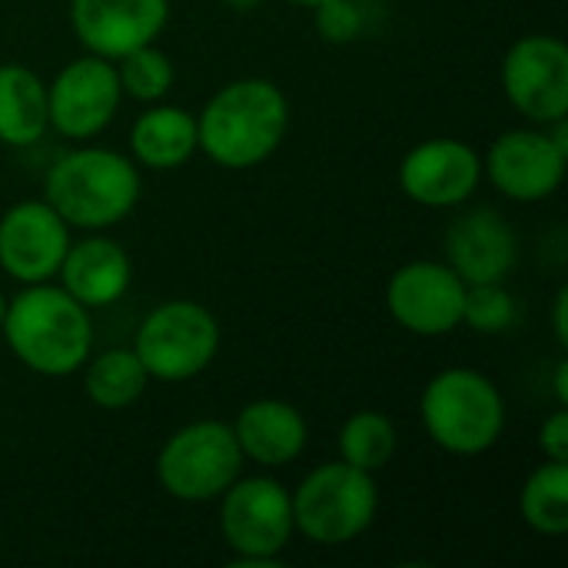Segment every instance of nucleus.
<instances>
[{
	"instance_id": "obj_1",
	"label": "nucleus",
	"mask_w": 568,
	"mask_h": 568,
	"mask_svg": "<svg viewBox=\"0 0 568 568\" xmlns=\"http://www.w3.org/2000/svg\"><path fill=\"white\" fill-rule=\"evenodd\" d=\"M290 126V103L273 80L243 77L220 87L196 116V146L223 170L270 160Z\"/></svg>"
},
{
	"instance_id": "obj_2",
	"label": "nucleus",
	"mask_w": 568,
	"mask_h": 568,
	"mask_svg": "<svg viewBox=\"0 0 568 568\" xmlns=\"http://www.w3.org/2000/svg\"><path fill=\"white\" fill-rule=\"evenodd\" d=\"M10 353L37 376H70L83 369L93 346L90 310L63 286L30 283L7 300L0 326Z\"/></svg>"
},
{
	"instance_id": "obj_3",
	"label": "nucleus",
	"mask_w": 568,
	"mask_h": 568,
	"mask_svg": "<svg viewBox=\"0 0 568 568\" xmlns=\"http://www.w3.org/2000/svg\"><path fill=\"white\" fill-rule=\"evenodd\" d=\"M47 203L73 230L103 233L123 223L140 203V170L130 156L106 146L63 153L43 176Z\"/></svg>"
},
{
	"instance_id": "obj_4",
	"label": "nucleus",
	"mask_w": 568,
	"mask_h": 568,
	"mask_svg": "<svg viewBox=\"0 0 568 568\" xmlns=\"http://www.w3.org/2000/svg\"><path fill=\"white\" fill-rule=\"evenodd\" d=\"M419 419L439 449L453 456H483L503 439L506 399L486 373L453 366L426 383Z\"/></svg>"
},
{
	"instance_id": "obj_5",
	"label": "nucleus",
	"mask_w": 568,
	"mask_h": 568,
	"mask_svg": "<svg viewBox=\"0 0 568 568\" xmlns=\"http://www.w3.org/2000/svg\"><path fill=\"white\" fill-rule=\"evenodd\" d=\"M293 499V526L316 546H346L359 539L379 513V489L373 473L349 463L316 466Z\"/></svg>"
},
{
	"instance_id": "obj_6",
	"label": "nucleus",
	"mask_w": 568,
	"mask_h": 568,
	"mask_svg": "<svg viewBox=\"0 0 568 568\" xmlns=\"http://www.w3.org/2000/svg\"><path fill=\"white\" fill-rule=\"evenodd\" d=\"M243 469V453L230 423L196 419L176 429L156 453V483L180 503L220 499Z\"/></svg>"
},
{
	"instance_id": "obj_7",
	"label": "nucleus",
	"mask_w": 568,
	"mask_h": 568,
	"mask_svg": "<svg viewBox=\"0 0 568 568\" xmlns=\"http://www.w3.org/2000/svg\"><path fill=\"white\" fill-rule=\"evenodd\" d=\"M220 349L216 316L193 300H170L150 310L133 336V353L140 356L150 379L186 383L200 376Z\"/></svg>"
},
{
	"instance_id": "obj_8",
	"label": "nucleus",
	"mask_w": 568,
	"mask_h": 568,
	"mask_svg": "<svg viewBox=\"0 0 568 568\" xmlns=\"http://www.w3.org/2000/svg\"><path fill=\"white\" fill-rule=\"evenodd\" d=\"M220 532L236 556L233 566H280V552L296 532L286 486L270 476L236 479L220 496Z\"/></svg>"
},
{
	"instance_id": "obj_9",
	"label": "nucleus",
	"mask_w": 568,
	"mask_h": 568,
	"mask_svg": "<svg viewBox=\"0 0 568 568\" xmlns=\"http://www.w3.org/2000/svg\"><path fill=\"white\" fill-rule=\"evenodd\" d=\"M568 166L566 120H556L542 130H506L483 163L493 186L513 203H542L549 200Z\"/></svg>"
},
{
	"instance_id": "obj_10",
	"label": "nucleus",
	"mask_w": 568,
	"mask_h": 568,
	"mask_svg": "<svg viewBox=\"0 0 568 568\" xmlns=\"http://www.w3.org/2000/svg\"><path fill=\"white\" fill-rule=\"evenodd\" d=\"M123 100L113 60L97 53L67 63L47 87V120L67 140H90L110 126Z\"/></svg>"
},
{
	"instance_id": "obj_11",
	"label": "nucleus",
	"mask_w": 568,
	"mask_h": 568,
	"mask_svg": "<svg viewBox=\"0 0 568 568\" xmlns=\"http://www.w3.org/2000/svg\"><path fill=\"white\" fill-rule=\"evenodd\" d=\"M506 100L529 120L549 126L568 113V47L559 37L529 33L506 50Z\"/></svg>"
},
{
	"instance_id": "obj_12",
	"label": "nucleus",
	"mask_w": 568,
	"mask_h": 568,
	"mask_svg": "<svg viewBox=\"0 0 568 568\" xmlns=\"http://www.w3.org/2000/svg\"><path fill=\"white\" fill-rule=\"evenodd\" d=\"M466 283L449 263L413 260L386 283L389 316L413 336H446L463 323Z\"/></svg>"
},
{
	"instance_id": "obj_13",
	"label": "nucleus",
	"mask_w": 568,
	"mask_h": 568,
	"mask_svg": "<svg viewBox=\"0 0 568 568\" xmlns=\"http://www.w3.org/2000/svg\"><path fill=\"white\" fill-rule=\"evenodd\" d=\"M70 250V226L47 200L13 203L0 216V270L17 283H50Z\"/></svg>"
},
{
	"instance_id": "obj_14",
	"label": "nucleus",
	"mask_w": 568,
	"mask_h": 568,
	"mask_svg": "<svg viewBox=\"0 0 568 568\" xmlns=\"http://www.w3.org/2000/svg\"><path fill=\"white\" fill-rule=\"evenodd\" d=\"M483 180L479 153L456 136H433L416 143L399 163V190L429 210L463 206Z\"/></svg>"
},
{
	"instance_id": "obj_15",
	"label": "nucleus",
	"mask_w": 568,
	"mask_h": 568,
	"mask_svg": "<svg viewBox=\"0 0 568 568\" xmlns=\"http://www.w3.org/2000/svg\"><path fill=\"white\" fill-rule=\"evenodd\" d=\"M170 20V0H70V23L87 53L120 60L156 43Z\"/></svg>"
},
{
	"instance_id": "obj_16",
	"label": "nucleus",
	"mask_w": 568,
	"mask_h": 568,
	"mask_svg": "<svg viewBox=\"0 0 568 568\" xmlns=\"http://www.w3.org/2000/svg\"><path fill=\"white\" fill-rule=\"evenodd\" d=\"M446 260L466 286L506 283L519 260V236L503 213L473 210L449 226Z\"/></svg>"
},
{
	"instance_id": "obj_17",
	"label": "nucleus",
	"mask_w": 568,
	"mask_h": 568,
	"mask_svg": "<svg viewBox=\"0 0 568 568\" xmlns=\"http://www.w3.org/2000/svg\"><path fill=\"white\" fill-rule=\"evenodd\" d=\"M57 276H60V286L80 306L103 310L130 290L133 263L116 240L93 233L80 243H70Z\"/></svg>"
},
{
	"instance_id": "obj_18",
	"label": "nucleus",
	"mask_w": 568,
	"mask_h": 568,
	"mask_svg": "<svg viewBox=\"0 0 568 568\" xmlns=\"http://www.w3.org/2000/svg\"><path fill=\"white\" fill-rule=\"evenodd\" d=\"M233 436L240 443L243 459H250L263 469H280L303 456L310 429H306L303 413L293 403L256 399L240 409V416L233 423Z\"/></svg>"
},
{
	"instance_id": "obj_19",
	"label": "nucleus",
	"mask_w": 568,
	"mask_h": 568,
	"mask_svg": "<svg viewBox=\"0 0 568 568\" xmlns=\"http://www.w3.org/2000/svg\"><path fill=\"white\" fill-rule=\"evenodd\" d=\"M196 116L183 106H150L130 126V153L136 166L176 170L196 153Z\"/></svg>"
},
{
	"instance_id": "obj_20",
	"label": "nucleus",
	"mask_w": 568,
	"mask_h": 568,
	"mask_svg": "<svg viewBox=\"0 0 568 568\" xmlns=\"http://www.w3.org/2000/svg\"><path fill=\"white\" fill-rule=\"evenodd\" d=\"M47 130V83L23 63H0V143L30 146Z\"/></svg>"
},
{
	"instance_id": "obj_21",
	"label": "nucleus",
	"mask_w": 568,
	"mask_h": 568,
	"mask_svg": "<svg viewBox=\"0 0 568 568\" xmlns=\"http://www.w3.org/2000/svg\"><path fill=\"white\" fill-rule=\"evenodd\" d=\"M150 386V373L143 369L140 356L130 349H106L83 363V393L93 406L106 413H120L133 406Z\"/></svg>"
},
{
	"instance_id": "obj_22",
	"label": "nucleus",
	"mask_w": 568,
	"mask_h": 568,
	"mask_svg": "<svg viewBox=\"0 0 568 568\" xmlns=\"http://www.w3.org/2000/svg\"><path fill=\"white\" fill-rule=\"evenodd\" d=\"M523 519L532 532L559 539L568 532V466L566 463H542L523 486L519 496Z\"/></svg>"
},
{
	"instance_id": "obj_23",
	"label": "nucleus",
	"mask_w": 568,
	"mask_h": 568,
	"mask_svg": "<svg viewBox=\"0 0 568 568\" xmlns=\"http://www.w3.org/2000/svg\"><path fill=\"white\" fill-rule=\"evenodd\" d=\"M396 453V426L389 416L376 409H359L353 413L343 429H339V459L363 469V473H379L389 466Z\"/></svg>"
},
{
	"instance_id": "obj_24",
	"label": "nucleus",
	"mask_w": 568,
	"mask_h": 568,
	"mask_svg": "<svg viewBox=\"0 0 568 568\" xmlns=\"http://www.w3.org/2000/svg\"><path fill=\"white\" fill-rule=\"evenodd\" d=\"M116 77H120V90L130 100L140 103H156L170 93L176 73H173V60L156 47V43H143L130 53H123L120 60H113Z\"/></svg>"
},
{
	"instance_id": "obj_25",
	"label": "nucleus",
	"mask_w": 568,
	"mask_h": 568,
	"mask_svg": "<svg viewBox=\"0 0 568 568\" xmlns=\"http://www.w3.org/2000/svg\"><path fill=\"white\" fill-rule=\"evenodd\" d=\"M463 323L473 333L499 336L516 323V296L506 290V283H473L466 286Z\"/></svg>"
},
{
	"instance_id": "obj_26",
	"label": "nucleus",
	"mask_w": 568,
	"mask_h": 568,
	"mask_svg": "<svg viewBox=\"0 0 568 568\" xmlns=\"http://www.w3.org/2000/svg\"><path fill=\"white\" fill-rule=\"evenodd\" d=\"M313 10L316 30L326 43H353L366 27V13L356 0H323Z\"/></svg>"
},
{
	"instance_id": "obj_27",
	"label": "nucleus",
	"mask_w": 568,
	"mask_h": 568,
	"mask_svg": "<svg viewBox=\"0 0 568 568\" xmlns=\"http://www.w3.org/2000/svg\"><path fill=\"white\" fill-rule=\"evenodd\" d=\"M539 446L546 453V459L552 463H568V413L566 409H556L542 429H539Z\"/></svg>"
},
{
	"instance_id": "obj_28",
	"label": "nucleus",
	"mask_w": 568,
	"mask_h": 568,
	"mask_svg": "<svg viewBox=\"0 0 568 568\" xmlns=\"http://www.w3.org/2000/svg\"><path fill=\"white\" fill-rule=\"evenodd\" d=\"M566 310H568V290L562 286V290L556 293V303H552V329H556V339H559V346H568Z\"/></svg>"
},
{
	"instance_id": "obj_29",
	"label": "nucleus",
	"mask_w": 568,
	"mask_h": 568,
	"mask_svg": "<svg viewBox=\"0 0 568 568\" xmlns=\"http://www.w3.org/2000/svg\"><path fill=\"white\" fill-rule=\"evenodd\" d=\"M556 396H559V403L566 406L568 403V363L562 359L559 363V369H556Z\"/></svg>"
},
{
	"instance_id": "obj_30",
	"label": "nucleus",
	"mask_w": 568,
	"mask_h": 568,
	"mask_svg": "<svg viewBox=\"0 0 568 568\" xmlns=\"http://www.w3.org/2000/svg\"><path fill=\"white\" fill-rule=\"evenodd\" d=\"M223 3H226L230 10H236V13H246V10H256L263 0H223Z\"/></svg>"
},
{
	"instance_id": "obj_31",
	"label": "nucleus",
	"mask_w": 568,
	"mask_h": 568,
	"mask_svg": "<svg viewBox=\"0 0 568 568\" xmlns=\"http://www.w3.org/2000/svg\"><path fill=\"white\" fill-rule=\"evenodd\" d=\"M3 316H7V296H3V290H0V326H3Z\"/></svg>"
},
{
	"instance_id": "obj_32",
	"label": "nucleus",
	"mask_w": 568,
	"mask_h": 568,
	"mask_svg": "<svg viewBox=\"0 0 568 568\" xmlns=\"http://www.w3.org/2000/svg\"><path fill=\"white\" fill-rule=\"evenodd\" d=\"M290 3H296V7H320L323 0H290Z\"/></svg>"
}]
</instances>
